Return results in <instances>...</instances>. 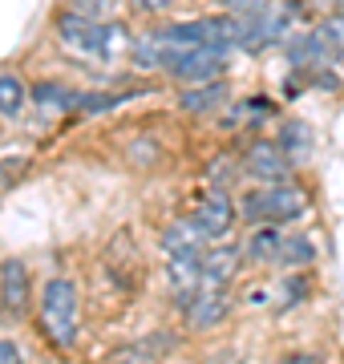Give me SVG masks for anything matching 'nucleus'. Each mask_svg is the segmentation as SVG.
I'll use <instances>...</instances> for the list:
<instances>
[{
    "instance_id": "obj_1",
    "label": "nucleus",
    "mask_w": 344,
    "mask_h": 364,
    "mask_svg": "<svg viewBox=\"0 0 344 364\" xmlns=\"http://www.w3.org/2000/svg\"><path fill=\"white\" fill-rule=\"evenodd\" d=\"M57 41L65 49L81 53V57H93V61H118L122 49L130 45V33L118 21H93V16H81L73 9H61L53 16Z\"/></svg>"
},
{
    "instance_id": "obj_2",
    "label": "nucleus",
    "mask_w": 344,
    "mask_h": 364,
    "mask_svg": "<svg viewBox=\"0 0 344 364\" xmlns=\"http://www.w3.org/2000/svg\"><path fill=\"white\" fill-rule=\"evenodd\" d=\"M235 207H239V223H247L252 231H259V227L296 223L308 210V195L296 186V182H272V186L247 191Z\"/></svg>"
},
{
    "instance_id": "obj_3",
    "label": "nucleus",
    "mask_w": 344,
    "mask_h": 364,
    "mask_svg": "<svg viewBox=\"0 0 344 364\" xmlns=\"http://www.w3.org/2000/svg\"><path fill=\"white\" fill-rule=\"evenodd\" d=\"M41 324L57 348H73V340H77V287H73V279H49L41 287Z\"/></svg>"
},
{
    "instance_id": "obj_4",
    "label": "nucleus",
    "mask_w": 344,
    "mask_h": 364,
    "mask_svg": "<svg viewBox=\"0 0 344 364\" xmlns=\"http://www.w3.org/2000/svg\"><path fill=\"white\" fill-rule=\"evenodd\" d=\"M190 219H195V227L207 235V243H219V239H227L231 227L239 223V207L231 203L227 191L207 186V191L199 195V203H195V210H190Z\"/></svg>"
},
{
    "instance_id": "obj_5",
    "label": "nucleus",
    "mask_w": 344,
    "mask_h": 364,
    "mask_svg": "<svg viewBox=\"0 0 344 364\" xmlns=\"http://www.w3.org/2000/svg\"><path fill=\"white\" fill-rule=\"evenodd\" d=\"M166 73L186 85H207V81H223L227 73V49H174Z\"/></svg>"
},
{
    "instance_id": "obj_6",
    "label": "nucleus",
    "mask_w": 344,
    "mask_h": 364,
    "mask_svg": "<svg viewBox=\"0 0 344 364\" xmlns=\"http://www.w3.org/2000/svg\"><path fill=\"white\" fill-rule=\"evenodd\" d=\"M239 267H243V247H231V243L207 247L199 272V291H227V284L239 275Z\"/></svg>"
},
{
    "instance_id": "obj_7",
    "label": "nucleus",
    "mask_w": 344,
    "mask_h": 364,
    "mask_svg": "<svg viewBox=\"0 0 344 364\" xmlns=\"http://www.w3.org/2000/svg\"><path fill=\"white\" fill-rule=\"evenodd\" d=\"M243 174H252L259 182H288L291 174V158L284 154V146L279 142H252L247 146V154H243Z\"/></svg>"
},
{
    "instance_id": "obj_8",
    "label": "nucleus",
    "mask_w": 344,
    "mask_h": 364,
    "mask_svg": "<svg viewBox=\"0 0 344 364\" xmlns=\"http://www.w3.org/2000/svg\"><path fill=\"white\" fill-rule=\"evenodd\" d=\"M178 308H183L186 324L199 328V332H207V328L223 324L227 312H231V299H227V291H186V296H178Z\"/></svg>"
},
{
    "instance_id": "obj_9",
    "label": "nucleus",
    "mask_w": 344,
    "mask_h": 364,
    "mask_svg": "<svg viewBox=\"0 0 344 364\" xmlns=\"http://www.w3.org/2000/svg\"><path fill=\"white\" fill-rule=\"evenodd\" d=\"M0 308L9 320H21L28 312V267L16 255L0 263Z\"/></svg>"
},
{
    "instance_id": "obj_10",
    "label": "nucleus",
    "mask_w": 344,
    "mask_h": 364,
    "mask_svg": "<svg viewBox=\"0 0 344 364\" xmlns=\"http://www.w3.org/2000/svg\"><path fill=\"white\" fill-rule=\"evenodd\" d=\"M284 57L291 61V69H304V65H316L320 69L324 61L336 57V49L324 41L320 28H312V33H296V37L284 41ZM316 69H312V73H316Z\"/></svg>"
},
{
    "instance_id": "obj_11",
    "label": "nucleus",
    "mask_w": 344,
    "mask_h": 364,
    "mask_svg": "<svg viewBox=\"0 0 344 364\" xmlns=\"http://www.w3.org/2000/svg\"><path fill=\"white\" fill-rule=\"evenodd\" d=\"M231 102V85L227 81H207V85H186V93H178V105L186 114H219Z\"/></svg>"
},
{
    "instance_id": "obj_12",
    "label": "nucleus",
    "mask_w": 344,
    "mask_h": 364,
    "mask_svg": "<svg viewBox=\"0 0 344 364\" xmlns=\"http://www.w3.org/2000/svg\"><path fill=\"white\" fill-rule=\"evenodd\" d=\"M28 102L37 105L41 114L49 117H61V114H77V90H69V85H57V81H37L33 90H28Z\"/></svg>"
},
{
    "instance_id": "obj_13",
    "label": "nucleus",
    "mask_w": 344,
    "mask_h": 364,
    "mask_svg": "<svg viewBox=\"0 0 344 364\" xmlns=\"http://www.w3.org/2000/svg\"><path fill=\"white\" fill-rule=\"evenodd\" d=\"M284 239H288V231H284V227H259V231L247 235V243H243V259H252V263H276L279 247H284Z\"/></svg>"
},
{
    "instance_id": "obj_14",
    "label": "nucleus",
    "mask_w": 344,
    "mask_h": 364,
    "mask_svg": "<svg viewBox=\"0 0 344 364\" xmlns=\"http://www.w3.org/2000/svg\"><path fill=\"white\" fill-rule=\"evenodd\" d=\"M171 53L162 41H154V33H146V37H138L130 45V57H134V65L138 69H166L171 65Z\"/></svg>"
},
{
    "instance_id": "obj_15",
    "label": "nucleus",
    "mask_w": 344,
    "mask_h": 364,
    "mask_svg": "<svg viewBox=\"0 0 344 364\" xmlns=\"http://www.w3.org/2000/svg\"><path fill=\"white\" fill-rule=\"evenodd\" d=\"M146 90H126V93H106V90H90L77 93V114H106V109H118V105L142 97Z\"/></svg>"
},
{
    "instance_id": "obj_16",
    "label": "nucleus",
    "mask_w": 344,
    "mask_h": 364,
    "mask_svg": "<svg viewBox=\"0 0 344 364\" xmlns=\"http://www.w3.org/2000/svg\"><path fill=\"white\" fill-rule=\"evenodd\" d=\"M276 263L279 267H308V263H316V243L308 235H288L279 255H276Z\"/></svg>"
},
{
    "instance_id": "obj_17",
    "label": "nucleus",
    "mask_w": 344,
    "mask_h": 364,
    "mask_svg": "<svg viewBox=\"0 0 344 364\" xmlns=\"http://www.w3.org/2000/svg\"><path fill=\"white\" fill-rule=\"evenodd\" d=\"M158 348H171V340L166 336H154V340H142V344H130V348H118V356L109 364H158L166 352Z\"/></svg>"
},
{
    "instance_id": "obj_18",
    "label": "nucleus",
    "mask_w": 344,
    "mask_h": 364,
    "mask_svg": "<svg viewBox=\"0 0 344 364\" xmlns=\"http://www.w3.org/2000/svg\"><path fill=\"white\" fill-rule=\"evenodd\" d=\"M279 146H284V154L296 162V158H304L312 150V130H308L304 122H284L279 126Z\"/></svg>"
},
{
    "instance_id": "obj_19",
    "label": "nucleus",
    "mask_w": 344,
    "mask_h": 364,
    "mask_svg": "<svg viewBox=\"0 0 344 364\" xmlns=\"http://www.w3.org/2000/svg\"><path fill=\"white\" fill-rule=\"evenodd\" d=\"M25 102H28L25 81H21V77H13V73H0V114L16 117L21 109H25Z\"/></svg>"
},
{
    "instance_id": "obj_20",
    "label": "nucleus",
    "mask_w": 344,
    "mask_h": 364,
    "mask_svg": "<svg viewBox=\"0 0 344 364\" xmlns=\"http://www.w3.org/2000/svg\"><path fill=\"white\" fill-rule=\"evenodd\" d=\"M267 117H272V102H259V97H255V102H239L235 109H231V114L223 117V130H235V126H243V122H267Z\"/></svg>"
},
{
    "instance_id": "obj_21",
    "label": "nucleus",
    "mask_w": 344,
    "mask_h": 364,
    "mask_svg": "<svg viewBox=\"0 0 344 364\" xmlns=\"http://www.w3.org/2000/svg\"><path fill=\"white\" fill-rule=\"evenodd\" d=\"M25 170H28V158H21V154L4 158V162H0V195H4V191H9V186L25 174Z\"/></svg>"
},
{
    "instance_id": "obj_22",
    "label": "nucleus",
    "mask_w": 344,
    "mask_h": 364,
    "mask_svg": "<svg viewBox=\"0 0 344 364\" xmlns=\"http://www.w3.org/2000/svg\"><path fill=\"white\" fill-rule=\"evenodd\" d=\"M69 9L81 16H93V21H102V16L114 13V0H69Z\"/></svg>"
},
{
    "instance_id": "obj_23",
    "label": "nucleus",
    "mask_w": 344,
    "mask_h": 364,
    "mask_svg": "<svg viewBox=\"0 0 344 364\" xmlns=\"http://www.w3.org/2000/svg\"><path fill=\"white\" fill-rule=\"evenodd\" d=\"M207 174H211V182L219 186V191H227V186H231V178L239 174V166L231 162V158H219V162H211V166H207Z\"/></svg>"
},
{
    "instance_id": "obj_24",
    "label": "nucleus",
    "mask_w": 344,
    "mask_h": 364,
    "mask_svg": "<svg viewBox=\"0 0 344 364\" xmlns=\"http://www.w3.org/2000/svg\"><path fill=\"white\" fill-rule=\"evenodd\" d=\"M284 287H288V291H284V308H291V304L308 299V291H312V279H308V275H291Z\"/></svg>"
},
{
    "instance_id": "obj_25",
    "label": "nucleus",
    "mask_w": 344,
    "mask_h": 364,
    "mask_svg": "<svg viewBox=\"0 0 344 364\" xmlns=\"http://www.w3.org/2000/svg\"><path fill=\"white\" fill-rule=\"evenodd\" d=\"M0 364H25V352L13 340H0Z\"/></svg>"
},
{
    "instance_id": "obj_26",
    "label": "nucleus",
    "mask_w": 344,
    "mask_h": 364,
    "mask_svg": "<svg viewBox=\"0 0 344 364\" xmlns=\"http://www.w3.org/2000/svg\"><path fill=\"white\" fill-rule=\"evenodd\" d=\"M134 9H142V13H166L174 9V0H130Z\"/></svg>"
},
{
    "instance_id": "obj_27",
    "label": "nucleus",
    "mask_w": 344,
    "mask_h": 364,
    "mask_svg": "<svg viewBox=\"0 0 344 364\" xmlns=\"http://www.w3.org/2000/svg\"><path fill=\"white\" fill-rule=\"evenodd\" d=\"M279 364H320V356H312V352H291V356H284Z\"/></svg>"
}]
</instances>
